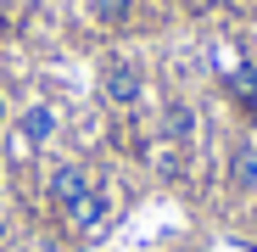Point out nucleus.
Listing matches in <instances>:
<instances>
[{"label":"nucleus","instance_id":"obj_1","mask_svg":"<svg viewBox=\"0 0 257 252\" xmlns=\"http://www.w3.org/2000/svg\"><path fill=\"white\" fill-rule=\"evenodd\" d=\"M212 67H218V84L229 90V101L251 118V112H257V67H251L235 45H212Z\"/></svg>","mask_w":257,"mask_h":252},{"label":"nucleus","instance_id":"obj_2","mask_svg":"<svg viewBox=\"0 0 257 252\" xmlns=\"http://www.w3.org/2000/svg\"><path fill=\"white\" fill-rule=\"evenodd\" d=\"M112 219H117V202H112V191L106 185H90L73 207H67V224H73V235L90 246V241H101L106 230H112Z\"/></svg>","mask_w":257,"mask_h":252},{"label":"nucleus","instance_id":"obj_3","mask_svg":"<svg viewBox=\"0 0 257 252\" xmlns=\"http://www.w3.org/2000/svg\"><path fill=\"white\" fill-rule=\"evenodd\" d=\"M95 90H101V101L112 112H135L146 101V67L140 62H106L101 78H95Z\"/></svg>","mask_w":257,"mask_h":252},{"label":"nucleus","instance_id":"obj_4","mask_svg":"<svg viewBox=\"0 0 257 252\" xmlns=\"http://www.w3.org/2000/svg\"><path fill=\"white\" fill-rule=\"evenodd\" d=\"M90 185H95V180H90V168H84L78 157H56V162L45 168V202L62 207V213H67V207L90 191Z\"/></svg>","mask_w":257,"mask_h":252},{"label":"nucleus","instance_id":"obj_5","mask_svg":"<svg viewBox=\"0 0 257 252\" xmlns=\"http://www.w3.org/2000/svg\"><path fill=\"white\" fill-rule=\"evenodd\" d=\"M196 135H201L196 107H190L185 96L162 101V112H157V140H162V146H174V151H185V146H196Z\"/></svg>","mask_w":257,"mask_h":252},{"label":"nucleus","instance_id":"obj_6","mask_svg":"<svg viewBox=\"0 0 257 252\" xmlns=\"http://www.w3.org/2000/svg\"><path fill=\"white\" fill-rule=\"evenodd\" d=\"M224 185H229V196H257V135H240L229 146Z\"/></svg>","mask_w":257,"mask_h":252},{"label":"nucleus","instance_id":"obj_7","mask_svg":"<svg viewBox=\"0 0 257 252\" xmlns=\"http://www.w3.org/2000/svg\"><path fill=\"white\" fill-rule=\"evenodd\" d=\"M56 129H62L56 107L34 101V107H23V118H17V146H51V140H56Z\"/></svg>","mask_w":257,"mask_h":252},{"label":"nucleus","instance_id":"obj_8","mask_svg":"<svg viewBox=\"0 0 257 252\" xmlns=\"http://www.w3.org/2000/svg\"><path fill=\"white\" fill-rule=\"evenodd\" d=\"M135 6H140V0H90V17L101 28H123L128 17H135Z\"/></svg>","mask_w":257,"mask_h":252},{"label":"nucleus","instance_id":"obj_9","mask_svg":"<svg viewBox=\"0 0 257 252\" xmlns=\"http://www.w3.org/2000/svg\"><path fill=\"white\" fill-rule=\"evenodd\" d=\"M6 241H12V213L0 207V252H6Z\"/></svg>","mask_w":257,"mask_h":252},{"label":"nucleus","instance_id":"obj_10","mask_svg":"<svg viewBox=\"0 0 257 252\" xmlns=\"http://www.w3.org/2000/svg\"><path fill=\"white\" fill-rule=\"evenodd\" d=\"M0 129H6V90H0Z\"/></svg>","mask_w":257,"mask_h":252},{"label":"nucleus","instance_id":"obj_11","mask_svg":"<svg viewBox=\"0 0 257 252\" xmlns=\"http://www.w3.org/2000/svg\"><path fill=\"white\" fill-rule=\"evenodd\" d=\"M251 202H257V196H251Z\"/></svg>","mask_w":257,"mask_h":252}]
</instances>
